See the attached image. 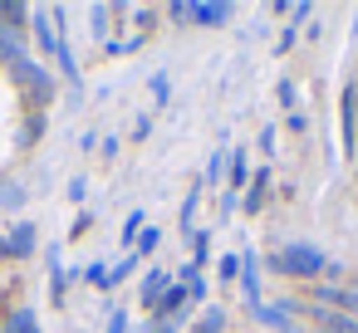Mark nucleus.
<instances>
[{"mask_svg": "<svg viewBox=\"0 0 358 333\" xmlns=\"http://www.w3.org/2000/svg\"><path fill=\"white\" fill-rule=\"evenodd\" d=\"M270 269H275V274H289V279H319L324 255H319L314 245H285V250L270 255Z\"/></svg>", "mask_w": 358, "mask_h": 333, "instance_id": "1", "label": "nucleus"}, {"mask_svg": "<svg viewBox=\"0 0 358 333\" xmlns=\"http://www.w3.org/2000/svg\"><path fill=\"white\" fill-rule=\"evenodd\" d=\"M289 313L309 318L319 333H358V318H348V313H338V309H319V304H309V299H289Z\"/></svg>", "mask_w": 358, "mask_h": 333, "instance_id": "2", "label": "nucleus"}, {"mask_svg": "<svg viewBox=\"0 0 358 333\" xmlns=\"http://www.w3.org/2000/svg\"><path fill=\"white\" fill-rule=\"evenodd\" d=\"M10 74H15V84L30 94V103H40V113H45V103L55 98V79H50V69H45V64H35V59H20Z\"/></svg>", "mask_w": 358, "mask_h": 333, "instance_id": "3", "label": "nucleus"}, {"mask_svg": "<svg viewBox=\"0 0 358 333\" xmlns=\"http://www.w3.org/2000/svg\"><path fill=\"white\" fill-rule=\"evenodd\" d=\"M304 299H309V304H319V309H338V313L358 318V294H348V289H334V284H314V289H309Z\"/></svg>", "mask_w": 358, "mask_h": 333, "instance_id": "4", "label": "nucleus"}, {"mask_svg": "<svg viewBox=\"0 0 358 333\" xmlns=\"http://www.w3.org/2000/svg\"><path fill=\"white\" fill-rule=\"evenodd\" d=\"M255 318L265 323V328H275V333H304V323H299V313H289V304H275V309H255Z\"/></svg>", "mask_w": 358, "mask_h": 333, "instance_id": "5", "label": "nucleus"}, {"mask_svg": "<svg viewBox=\"0 0 358 333\" xmlns=\"http://www.w3.org/2000/svg\"><path fill=\"white\" fill-rule=\"evenodd\" d=\"M55 10H35L30 15V30H35V40H40V50H50V54H59V35H55Z\"/></svg>", "mask_w": 358, "mask_h": 333, "instance_id": "6", "label": "nucleus"}, {"mask_svg": "<svg viewBox=\"0 0 358 333\" xmlns=\"http://www.w3.org/2000/svg\"><path fill=\"white\" fill-rule=\"evenodd\" d=\"M20 59H30L25 54V40H20V30H6V25H0V64H20Z\"/></svg>", "mask_w": 358, "mask_h": 333, "instance_id": "7", "label": "nucleus"}, {"mask_svg": "<svg viewBox=\"0 0 358 333\" xmlns=\"http://www.w3.org/2000/svg\"><path fill=\"white\" fill-rule=\"evenodd\" d=\"M192 20H196V25H226V20H231V6H221V0H196V6H192Z\"/></svg>", "mask_w": 358, "mask_h": 333, "instance_id": "8", "label": "nucleus"}, {"mask_svg": "<svg viewBox=\"0 0 358 333\" xmlns=\"http://www.w3.org/2000/svg\"><path fill=\"white\" fill-rule=\"evenodd\" d=\"M167 289H172V279H167L162 269H148V274H143V304H148V309H157V299H162Z\"/></svg>", "mask_w": 358, "mask_h": 333, "instance_id": "9", "label": "nucleus"}, {"mask_svg": "<svg viewBox=\"0 0 358 333\" xmlns=\"http://www.w3.org/2000/svg\"><path fill=\"white\" fill-rule=\"evenodd\" d=\"M187 299H192V289H187V284H172V289L157 299V318H162V323H172V313H177Z\"/></svg>", "mask_w": 358, "mask_h": 333, "instance_id": "10", "label": "nucleus"}, {"mask_svg": "<svg viewBox=\"0 0 358 333\" xmlns=\"http://www.w3.org/2000/svg\"><path fill=\"white\" fill-rule=\"evenodd\" d=\"M10 255H15V260H30V255H35V225H30V221L15 225V235H10Z\"/></svg>", "mask_w": 358, "mask_h": 333, "instance_id": "11", "label": "nucleus"}, {"mask_svg": "<svg viewBox=\"0 0 358 333\" xmlns=\"http://www.w3.org/2000/svg\"><path fill=\"white\" fill-rule=\"evenodd\" d=\"M30 20V6H20V0H0V25L6 30H25Z\"/></svg>", "mask_w": 358, "mask_h": 333, "instance_id": "12", "label": "nucleus"}, {"mask_svg": "<svg viewBox=\"0 0 358 333\" xmlns=\"http://www.w3.org/2000/svg\"><path fill=\"white\" fill-rule=\"evenodd\" d=\"M241 284H245V299L260 309V279H255V265H250V255H241Z\"/></svg>", "mask_w": 358, "mask_h": 333, "instance_id": "13", "label": "nucleus"}, {"mask_svg": "<svg viewBox=\"0 0 358 333\" xmlns=\"http://www.w3.org/2000/svg\"><path fill=\"white\" fill-rule=\"evenodd\" d=\"M250 182H255V186H250V196H245V211H250V216H255V211H260V206H265V186H270V172H255V177H250Z\"/></svg>", "mask_w": 358, "mask_h": 333, "instance_id": "14", "label": "nucleus"}, {"mask_svg": "<svg viewBox=\"0 0 358 333\" xmlns=\"http://www.w3.org/2000/svg\"><path fill=\"white\" fill-rule=\"evenodd\" d=\"M40 138H45V113H30L25 128H20V142L30 147V142H40Z\"/></svg>", "mask_w": 358, "mask_h": 333, "instance_id": "15", "label": "nucleus"}, {"mask_svg": "<svg viewBox=\"0 0 358 333\" xmlns=\"http://www.w3.org/2000/svg\"><path fill=\"white\" fill-rule=\"evenodd\" d=\"M221 328H226V313H221V309H206V313L196 318L192 333H221Z\"/></svg>", "mask_w": 358, "mask_h": 333, "instance_id": "16", "label": "nucleus"}, {"mask_svg": "<svg viewBox=\"0 0 358 333\" xmlns=\"http://www.w3.org/2000/svg\"><path fill=\"white\" fill-rule=\"evenodd\" d=\"M143 221H148V216H143V211H133V216H128V221H123V240H128V245H138V235H143V230H148V225H143Z\"/></svg>", "mask_w": 358, "mask_h": 333, "instance_id": "17", "label": "nucleus"}, {"mask_svg": "<svg viewBox=\"0 0 358 333\" xmlns=\"http://www.w3.org/2000/svg\"><path fill=\"white\" fill-rule=\"evenodd\" d=\"M157 245H162V235H157V230H143V235H138V245H133V255L143 260V255H152Z\"/></svg>", "mask_w": 358, "mask_h": 333, "instance_id": "18", "label": "nucleus"}, {"mask_svg": "<svg viewBox=\"0 0 358 333\" xmlns=\"http://www.w3.org/2000/svg\"><path fill=\"white\" fill-rule=\"evenodd\" d=\"M133 269H138V255H128V260H118V265L108 269V284H123V279H128Z\"/></svg>", "mask_w": 358, "mask_h": 333, "instance_id": "19", "label": "nucleus"}, {"mask_svg": "<svg viewBox=\"0 0 358 333\" xmlns=\"http://www.w3.org/2000/svg\"><path fill=\"white\" fill-rule=\"evenodd\" d=\"M6 333H40V328H35V313H30V309H20V313L10 318V328H6Z\"/></svg>", "mask_w": 358, "mask_h": 333, "instance_id": "20", "label": "nucleus"}, {"mask_svg": "<svg viewBox=\"0 0 358 333\" xmlns=\"http://www.w3.org/2000/svg\"><path fill=\"white\" fill-rule=\"evenodd\" d=\"M236 186H245V157H241V152L231 157V191H236Z\"/></svg>", "mask_w": 358, "mask_h": 333, "instance_id": "21", "label": "nucleus"}, {"mask_svg": "<svg viewBox=\"0 0 358 333\" xmlns=\"http://www.w3.org/2000/svg\"><path fill=\"white\" fill-rule=\"evenodd\" d=\"M25 201V186H0V206H20Z\"/></svg>", "mask_w": 358, "mask_h": 333, "instance_id": "22", "label": "nucleus"}, {"mask_svg": "<svg viewBox=\"0 0 358 333\" xmlns=\"http://www.w3.org/2000/svg\"><path fill=\"white\" fill-rule=\"evenodd\" d=\"M241 274V260L236 255H221V279H236Z\"/></svg>", "mask_w": 358, "mask_h": 333, "instance_id": "23", "label": "nucleus"}, {"mask_svg": "<svg viewBox=\"0 0 358 333\" xmlns=\"http://www.w3.org/2000/svg\"><path fill=\"white\" fill-rule=\"evenodd\" d=\"M167 15H172V20H192V6H187V0H172Z\"/></svg>", "mask_w": 358, "mask_h": 333, "instance_id": "24", "label": "nucleus"}, {"mask_svg": "<svg viewBox=\"0 0 358 333\" xmlns=\"http://www.w3.org/2000/svg\"><path fill=\"white\" fill-rule=\"evenodd\" d=\"M108 333H128V313H123V309L108 318Z\"/></svg>", "mask_w": 358, "mask_h": 333, "instance_id": "25", "label": "nucleus"}, {"mask_svg": "<svg viewBox=\"0 0 358 333\" xmlns=\"http://www.w3.org/2000/svg\"><path fill=\"white\" fill-rule=\"evenodd\" d=\"M0 260H15V255H10V240H6V235H0Z\"/></svg>", "mask_w": 358, "mask_h": 333, "instance_id": "26", "label": "nucleus"}, {"mask_svg": "<svg viewBox=\"0 0 358 333\" xmlns=\"http://www.w3.org/2000/svg\"><path fill=\"white\" fill-rule=\"evenodd\" d=\"M152 333H177V328L172 323H152Z\"/></svg>", "mask_w": 358, "mask_h": 333, "instance_id": "27", "label": "nucleus"}, {"mask_svg": "<svg viewBox=\"0 0 358 333\" xmlns=\"http://www.w3.org/2000/svg\"><path fill=\"white\" fill-rule=\"evenodd\" d=\"M353 177H358V172H353Z\"/></svg>", "mask_w": 358, "mask_h": 333, "instance_id": "28", "label": "nucleus"}]
</instances>
